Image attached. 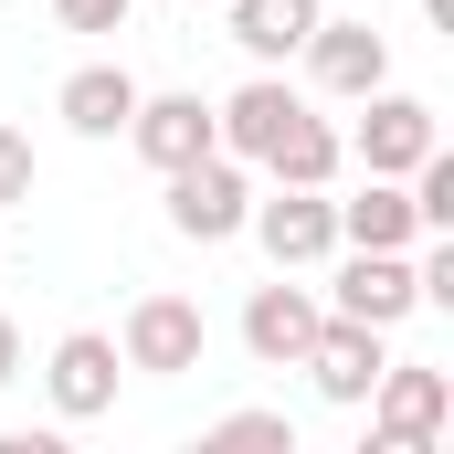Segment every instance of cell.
Masks as SVG:
<instances>
[{
	"label": "cell",
	"instance_id": "14",
	"mask_svg": "<svg viewBox=\"0 0 454 454\" xmlns=\"http://www.w3.org/2000/svg\"><path fill=\"white\" fill-rule=\"evenodd\" d=\"M296 106H307L296 85H275V74H254V85H232L223 106H212V127H223V148H232V159L254 169V159L275 148V127H286V116H296Z\"/></svg>",
	"mask_w": 454,
	"mask_h": 454
},
{
	"label": "cell",
	"instance_id": "17",
	"mask_svg": "<svg viewBox=\"0 0 454 454\" xmlns=\"http://www.w3.org/2000/svg\"><path fill=\"white\" fill-rule=\"evenodd\" d=\"M212 444H275V454H296V423H286V412H223Z\"/></svg>",
	"mask_w": 454,
	"mask_h": 454
},
{
	"label": "cell",
	"instance_id": "8",
	"mask_svg": "<svg viewBox=\"0 0 454 454\" xmlns=\"http://www.w3.org/2000/svg\"><path fill=\"white\" fill-rule=\"evenodd\" d=\"M328 402H370V380L391 370V328H359V317H317V339L296 359Z\"/></svg>",
	"mask_w": 454,
	"mask_h": 454
},
{
	"label": "cell",
	"instance_id": "7",
	"mask_svg": "<svg viewBox=\"0 0 454 454\" xmlns=\"http://www.w3.org/2000/svg\"><path fill=\"white\" fill-rule=\"evenodd\" d=\"M116 339L106 328H64L53 339V359H43V391H53V412L64 423H96V412H116Z\"/></svg>",
	"mask_w": 454,
	"mask_h": 454
},
{
	"label": "cell",
	"instance_id": "21",
	"mask_svg": "<svg viewBox=\"0 0 454 454\" xmlns=\"http://www.w3.org/2000/svg\"><path fill=\"white\" fill-rule=\"evenodd\" d=\"M423 11H434V32H454V0H423Z\"/></svg>",
	"mask_w": 454,
	"mask_h": 454
},
{
	"label": "cell",
	"instance_id": "4",
	"mask_svg": "<svg viewBox=\"0 0 454 454\" xmlns=\"http://www.w3.org/2000/svg\"><path fill=\"white\" fill-rule=\"evenodd\" d=\"M243 212H254V180H243L232 148L191 159V169H169V232H180V243H232Z\"/></svg>",
	"mask_w": 454,
	"mask_h": 454
},
{
	"label": "cell",
	"instance_id": "20",
	"mask_svg": "<svg viewBox=\"0 0 454 454\" xmlns=\"http://www.w3.org/2000/svg\"><path fill=\"white\" fill-rule=\"evenodd\" d=\"M11 380H21V328L0 317V391H11Z\"/></svg>",
	"mask_w": 454,
	"mask_h": 454
},
{
	"label": "cell",
	"instance_id": "22",
	"mask_svg": "<svg viewBox=\"0 0 454 454\" xmlns=\"http://www.w3.org/2000/svg\"><path fill=\"white\" fill-rule=\"evenodd\" d=\"M212 11H223V0H212Z\"/></svg>",
	"mask_w": 454,
	"mask_h": 454
},
{
	"label": "cell",
	"instance_id": "10",
	"mask_svg": "<svg viewBox=\"0 0 454 454\" xmlns=\"http://www.w3.org/2000/svg\"><path fill=\"white\" fill-rule=\"evenodd\" d=\"M296 53H307V74H317L328 96H370V85H391V32H370V21H328V11H317V32H307Z\"/></svg>",
	"mask_w": 454,
	"mask_h": 454
},
{
	"label": "cell",
	"instance_id": "15",
	"mask_svg": "<svg viewBox=\"0 0 454 454\" xmlns=\"http://www.w3.org/2000/svg\"><path fill=\"white\" fill-rule=\"evenodd\" d=\"M64 127L74 137H127V116H137V74L127 64H85V74H64Z\"/></svg>",
	"mask_w": 454,
	"mask_h": 454
},
{
	"label": "cell",
	"instance_id": "9",
	"mask_svg": "<svg viewBox=\"0 0 454 454\" xmlns=\"http://www.w3.org/2000/svg\"><path fill=\"white\" fill-rule=\"evenodd\" d=\"M127 148L169 180V169H191V159H212L223 148V127H212V106L201 96H137V116H127Z\"/></svg>",
	"mask_w": 454,
	"mask_h": 454
},
{
	"label": "cell",
	"instance_id": "5",
	"mask_svg": "<svg viewBox=\"0 0 454 454\" xmlns=\"http://www.w3.org/2000/svg\"><path fill=\"white\" fill-rule=\"evenodd\" d=\"M339 286H328V317H359V328H402L412 307H423V275H412V254H370V243H339Z\"/></svg>",
	"mask_w": 454,
	"mask_h": 454
},
{
	"label": "cell",
	"instance_id": "3",
	"mask_svg": "<svg viewBox=\"0 0 454 454\" xmlns=\"http://www.w3.org/2000/svg\"><path fill=\"white\" fill-rule=\"evenodd\" d=\"M201 348H212L201 307H191V296H169V286H148V296L127 307V328H116V359H127V370H148V380L201 370Z\"/></svg>",
	"mask_w": 454,
	"mask_h": 454
},
{
	"label": "cell",
	"instance_id": "12",
	"mask_svg": "<svg viewBox=\"0 0 454 454\" xmlns=\"http://www.w3.org/2000/svg\"><path fill=\"white\" fill-rule=\"evenodd\" d=\"M254 169H264V180H286V191H328V180L348 169V148H339V127H328L317 106H296L286 127H275V148H264Z\"/></svg>",
	"mask_w": 454,
	"mask_h": 454
},
{
	"label": "cell",
	"instance_id": "6",
	"mask_svg": "<svg viewBox=\"0 0 454 454\" xmlns=\"http://www.w3.org/2000/svg\"><path fill=\"white\" fill-rule=\"evenodd\" d=\"M243 232L275 254V275H296V264H328L339 254V212H328V191H286L275 180V201H254Z\"/></svg>",
	"mask_w": 454,
	"mask_h": 454
},
{
	"label": "cell",
	"instance_id": "11",
	"mask_svg": "<svg viewBox=\"0 0 454 454\" xmlns=\"http://www.w3.org/2000/svg\"><path fill=\"white\" fill-rule=\"evenodd\" d=\"M317 317H328V307H317L307 286H286V275H275V286H254V296H243V348H254L264 370H296L307 339H317Z\"/></svg>",
	"mask_w": 454,
	"mask_h": 454
},
{
	"label": "cell",
	"instance_id": "16",
	"mask_svg": "<svg viewBox=\"0 0 454 454\" xmlns=\"http://www.w3.org/2000/svg\"><path fill=\"white\" fill-rule=\"evenodd\" d=\"M223 21H232V43H243L254 64H286V53L317 32V0H223Z\"/></svg>",
	"mask_w": 454,
	"mask_h": 454
},
{
	"label": "cell",
	"instance_id": "18",
	"mask_svg": "<svg viewBox=\"0 0 454 454\" xmlns=\"http://www.w3.org/2000/svg\"><path fill=\"white\" fill-rule=\"evenodd\" d=\"M11 201H32V137L0 116V212H11Z\"/></svg>",
	"mask_w": 454,
	"mask_h": 454
},
{
	"label": "cell",
	"instance_id": "2",
	"mask_svg": "<svg viewBox=\"0 0 454 454\" xmlns=\"http://www.w3.org/2000/svg\"><path fill=\"white\" fill-rule=\"evenodd\" d=\"M339 148L370 169V180H412V159H423V148H444V127H434V106H423V96L370 85V96H359V127H348Z\"/></svg>",
	"mask_w": 454,
	"mask_h": 454
},
{
	"label": "cell",
	"instance_id": "13",
	"mask_svg": "<svg viewBox=\"0 0 454 454\" xmlns=\"http://www.w3.org/2000/svg\"><path fill=\"white\" fill-rule=\"evenodd\" d=\"M328 212H339V243H370V254H412L423 243L412 191L402 180H370V169H359V201H328Z\"/></svg>",
	"mask_w": 454,
	"mask_h": 454
},
{
	"label": "cell",
	"instance_id": "19",
	"mask_svg": "<svg viewBox=\"0 0 454 454\" xmlns=\"http://www.w3.org/2000/svg\"><path fill=\"white\" fill-rule=\"evenodd\" d=\"M53 11H64V32H116L137 0H53Z\"/></svg>",
	"mask_w": 454,
	"mask_h": 454
},
{
	"label": "cell",
	"instance_id": "1",
	"mask_svg": "<svg viewBox=\"0 0 454 454\" xmlns=\"http://www.w3.org/2000/svg\"><path fill=\"white\" fill-rule=\"evenodd\" d=\"M444 423H454V380L444 370L391 359L370 380V454H423V444H444Z\"/></svg>",
	"mask_w": 454,
	"mask_h": 454
}]
</instances>
